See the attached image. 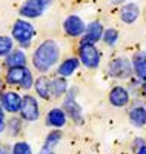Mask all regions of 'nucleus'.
<instances>
[{
  "mask_svg": "<svg viewBox=\"0 0 146 154\" xmlns=\"http://www.w3.org/2000/svg\"><path fill=\"white\" fill-rule=\"evenodd\" d=\"M138 16H140V8H138V5H135V3H126L123 8H122V11H120V17H122V20L125 22V23H134L137 19H138Z\"/></svg>",
  "mask_w": 146,
  "mask_h": 154,
  "instance_id": "nucleus-14",
  "label": "nucleus"
},
{
  "mask_svg": "<svg viewBox=\"0 0 146 154\" xmlns=\"http://www.w3.org/2000/svg\"><path fill=\"white\" fill-rule=\"evenodd\" d=\"M3 128H5V123H3V120H0V133L3 131Z\"/></svg>",
  "mask_w": 146,
  "mask_h": 154,
  "instance_id": "nucleus-29",
  "label": "nucleus"
},
{
  "mask_svg": "<svg viewBox=\"0 0 146 154\" xmlns=\"http://www.w3.org/2000/svg\"><path fill=\"white\" fill-rule=\"evenodd\" d=\"M5 119V111H3V106H0V120Z\"/></svg>",
  "mask_w": 146,
  "mask_h": 154,
  "instance_id": "nucleus-26",
  "label": "nucleus"
},
{
  "mask_svg": "<svg viewBox=\"0 0 146 154\" xmlns=\"http://www.w3.org/2000/svg\"><path fill=\"white\" fill-rule=\"evenodd\" d=\"M0 154H5V152H3V149H2V148H0Z\"/></svg>",
  "mask_w": 146,
  "mask_h": 154,
  "instance_id": "nucleus-31",
  "label": "nucleus"
},
{
  "mask_svg": "<svg viewBox=\"0 0 146 154\" xmlns=\"http://www.w3.org/2000/svg\"><path fill=\"white\" fill-rule=\"evenodd\" d=\"M34 35H35L34 26L26 20H17L14 23V26H12V37H14L16 42H19L20 46H25V48L29 46Z\"/></svg>",
  "mask_w": 146,
  "mask_h": 154,
  "instance_id": "nucleus-2",
  "label": "nucleus"
},
{
  "mask_svg": "<svg viewBox=\"0 0 146 154\" xmlns=\"http://www.w3.org/2000/svg\"><path fill=\"white\" fill-rule=\"evenodd\" d=\"M137 154H146V146H141V148L137 151Z\"/></svg>",
  "mask_w": 146,
  "mask_h": 154,
  "instance_id": "nucleus-28",
  "label": "nucleus"
},
{
  "mask_svg": "<svg viewBox=\"0 0 146 154\" xmlns=\"http://www.w3.org/2000/svg\"><path fill=\"white\" fill-rule=\"evenodd\" d=\"M32 85H34V79H32L31 71L28 69V71H26V74H25V77H23L22 83H20V88H23V89H29Z\"/></svg>",
  "mask_w": 146,
  "mask_h": 154,
  "instance_id": "nucleus-25",
  "label": "nucleus"
},
{
  "mask_svg": "<svg viewBox=\"0 0 146 154\" xmlns=\"http://www.w3.org/2000/svg\"><path fill=\"white\" fill-rule=\"evenodd\" d=\"M80 62L89 69H94L100 65V53L92 43H82L78 49Z\"/></svg>",
  "mask_w": 146,
  "mask_h": 154,
  "instance_id": "nucleus-3",
  "label": "nucleus"
},
{
  "mask_svg": "<svg viewBox=\"0 0 146 154\" xmlns=\"http://www.w3.org/2000/svg\"><path fill=\"white\" fill-rule=\"evenodd\" d=\"M60 139H62V133H60V131H52V133H49L48 137H46V140H45L43 149L52 151V148H54V146L60 142Z\"/></svg>",
  "mask_w": 146,
  "mask_h": 154,
  "instance_id": "nucleus-22",
  "label": "nucleus"
},
{
  "mask_svg": "<svg viewBox=\"0 0 146 154\" xmlns=\"http://www.w3.org/2000/svg\"><path fill=\"white\" fill-rule=\"evenodd\" d=\"M59 57H60L59 45L54 40H45L35 49L32 56V65L37 71L46 72L59 62Z\"/></svg>",
  "mask_w": 146,
  "mask_h": 154,
  "instance_id": "nucleus-1",
  "label": "nucleus"
},
{
  "mask_svg": "<svg viewBox=\"0 0 146 154\" xmlns=\"http://www.w3.org/2000/svg\"><path fill=\"white\" fill-rule=\"evenodd\" d=\"M103 25L100 22H91L86 29H85V37L82 38V43H92V45H96L102 35H103Z\"/></svg>",
  "mask_w": 146,
  "mask_h": 154,
  "instance_id": "nucleus-9",
  "label": "nucleus"
},
{
  "mask_svg": "<svg viewBox=\"0 0 146 154\" xmlns=\"http://www.w3.org/2000/svg\"><path fill=\"white\" fill-rule=\"evenodd\" d=\"M48 2L46 0H26V2L20 6V16L26 19H35L40 17L43 14V11L46 9Z\"/></svg>",
  "mask_w": 146,
  "mask_h": 154,
  "instance_id": "nucleus-4",
  "label": "nucleus"
},
{
  "mask_svg": "<svg viewBox=\"0 0 146 154\" xmlns=\"http://www.w3.org/2000/svg\"><path fill=\"white\" fill-rule=\"evenodd\" d=\"M66 91H68V83H66L65 77H57L51 82V94L54 97H62Z\"/></svg>",
  "mask_w": 146,
  "mask_h": 154,
  "instance_id": "nucleus-20",
  "label": "nucleus"
},
{
  "mask_svg": "<svg viewBox=\"0 0 146 154\" xmlns=\"http://www.w3.org/2000/svg\"><path fill=\"white\" fill-rule=\"evenodd\" d=\"M3 89H5V86H3V82L0 80V97L3 96Z\"/></svg>",
  "mask_w": 146,
  "mask_h": 154,
  "instance_id": "nucleus-27",
  "label": "nucleus"
},
{
  "mask_svg": "<svg viewBox=\"0 0 146 154\" xmlns=\"http://www.w3.org/2000/svg\"><path fill=\"white\" fill-rule=\"evenodd\" d=\"M12 38L8 35H0V57H6L12 51Z\"/></svg>",
  "mask_w": 146,
  "mask_h": 154,
  "instance_id": "nucleus-21",
  "label": "nucleus"
},
{
  "mask_svg": "<svg viewBox=\"0 0 146 154\" xmlns=\"http://www.w3.org/2000/svg\"><path fill=\"white\" fill-rule=\"evenodd\" d=\"M28 71V68L25 66H14V68H9L8 72H6V82L9 85H20L23 77Z\"/></svg>",
  "mask_w": 146,
  "mask_h": 154,
  "instance_id": "nucleus-16",
  "label": "nucleus"
},
{
  "mask_svg": "<svg viewBox=\"0 0 146 154\" xmlns=\"http://www.w3.org/2000/svg\"><path fill=\"white\" fill-rule=\"evenodd\" d=\"M129 120L132 122L134 126H144L146 125V108L141 105L132 106L129 111Z\"/></svg>",
  "mask_w": 146,
  "mask_h": 154,
  "instance_id": "nucleus-15",
  "label": "nucleus"
},
{
  "mask_svg": "<svg viewBox=\"0 0 146 154\" xmlns=\"http://www.w3.org/2000/svg\"><path fill=\"white\" fill-rule=\"evenodd\" d=\"M12 154H32V149H31L29 143L17 142L14 146H12Z\"/></svg>",
  "mask_w": 146,
  "mask_h": 154,
  "instance_id": "nucleus-24",
  "label": "nucleus"
},
{
  "mask_svg": "<svg viewBox=\"0 0 146 154\" xmlns=\"http://www.w3.org/2000/svg\"><path fill=\"white\" fill-rule=\"evenodd\" d=\"M109 102H111V105L117 108L126 106L129 103V93L123 86H114L109 93Z\"/></svg>",
  "mask_w": 146,
  "mask_h": 154,
  "instance_id": "nucleus-11",
  "label": "nucleus"
},
{
  "mask_svg": "<svg viewBox=\"0 0 146 154\" xmlns=\"http://www.w3.org/2000/svg\"><path fill=\"white\" fill-rule=\"evenodd\" d=\"M66 123V112L65 109L60 108H52L48 116H46V125L54 126V128H62Z\"/></svg>",
  "mask_w": 146,
  "mask_h": 154,
  "instance_id": "nucleus-12",
  "label": "nucleus"
},
{
  "mask_svg": "<svg viewBox=\"0 0 146 154\" xmlns=\"http://www.w3.org/2000/svg\"><path fill=\"white\" fill-rule=\"evenodd\" d=\"M78 65H80V60L75 57H69L65 62H62V65L59 66V74L62 77H69L74 74V71L78 68Z\"/></svg>",
  "mask_w": 146,
  "mask_h": 154,
  "instance_id": "nucleus-18",
  "label": "nucleus"
},
{
  "mask_svg": "<svg viewBox=\"0 0 146 154\" xmlns=\"http://www.w3.org/2000/svg\"><path fill=\"white\" fill-rule=\"evenodd\" d=\"M20 116L28 120V122H34L38 119V116H40V112H38V103L37 100L32 97V96H25L22 97V105H20Z\"/></svg>",
  "mask_w": 146,
  "mask_h": 154,
  "instance_id": "nucleus-5",
  "label": "nucleus"
},
{
  "mask_svg": "<svg viewBox=\"0 0 146 154\" xmlns=\"http://www.w3.org/2000/svg\"><path fill=\"white\" fill-rule=\"evenodd\" d=\"M63 29H65L66 34L71 35V37H78V35L85 34L86 25L78 16H69V17H66V20L63 22Z\"/></svg>",
  "mask_w": 146,
  "mask_h": 154,
  "instance_id": "nucleus-7",
  "label": "nucleus"
},
{
  "mask_svg": "<svg viewBox=\"0 0 146 154\" xmlns=\"http://www.w3.org/2000/svg\"><path fill=\"white\" fill-rule=\"evenodd\" d=\"M132 68L138 79L146 80V51H138L132 59Z\"/></svg>",
  "mask_w": 146,
  "mask_h": 154,
  "instance_id": "nucleus-13",
  "label": "nucleus"
},
{
  "mask_svg": "<svg viewBox=\"0 0 146 154\" xmlns=\"http://www.w3.org/2000/svg\"><path fill=\"white\" fill-rule=\"evenodd\" d=\"M63 109L68 112V116L75 122V123H78L80 125L82 122H83V117H82V108H80V105L75 102V99L72 97V96H68L65 99V103H63Z\"/></svg>",
  "mask_w": 146,
  "mask_h": 154,
  "instance_id": "nucleus-10",
  "label": "nucleus"
},
{
  "mask_svg": "<svg viewBox=\"0 0 146 154\" xmlns=\"http://www.w3.org/2000/svg\"><path fill=\"white\" fill-rule=\"evenodd\" d=\"M6 65L9 68L14 66H25L26 65V56L23 51L17 49V51H11V53L6 56Z\"/></svg>",
  "mask_w": 146,
  "mask_h": 154,
  "instance_id": "nucleus-19",
  "label": "nucleus"
},
{
  "mask_svg": "<svg viewBox=\"0 0 146 154\" xmlns=\"http://www.w3.org/2000/svg\"><path fill=\"white\" fill-rule=\"evenodd\" d=\"M131 71H132V65L125 57L114 59L109 63V74L112 77H117V79H128L131 75Z\"/></svg>",
  "mask_w": 146,
  "mask_h": 154,
  "instance_id": "nucleus-6",
  "label": "nucleus"
},
{
  "mask_svg": "<svg viewBox=\"0 0 146 154\" xmlns=\"http://www.w3.org/2000/svg\"><path fill=\"white\" fill-rule=\"evenodd\" d=\"M102 38L105 40V43L106 45H109V46H114L115 43H117V40H118V32L115 31V29H105L103 31V35H102Z\"/></svg>",
  "mask_w": 146,
  "mask_h": 154,
  "instance_id": "nucleus-23",
  "label": "nucleus"
},
{
  "mask_svg": "<svg viewBox=\"0 0 146 154\" xmlns=\"http://www.w3.org/2000/svg\"><path fill=\"white\" fill-rule=\"evenodd\" d=\"M0 100H2V106L6 112H19L20 109V105H22V97L14 93V91H8V93H3V96L0 97Z\"/></svg>",
  "mask_w": 146,
  "mask_h": 154,
  "instance_id": "nucleus-8",
  "label": "nucleus"
},
{
  "mask_svg": "<svg viewBox=\"0 0 146 154\" xmlns=\"http://www.w3.org/2000/svg\"><path fill=\"white\" fill-rule=\"evenodd\" d=\"M146 82V80H144ZM143 93H144V96H146V83H144V86H143Z\"/></svg>",
  "mask_w": 146,
  "mask_h": 154,
  "instance_id": "nucleus-30",
  "label": "nucleus"
},
{
  "mask_svg": "<svg viewBox=\"0 0 146 154\" xmlns=\"http://www.w3.org/2000/svg\"><path fill=\"white\" fill-rule=\"evenodd\" d=\"M34 88H35V93L42 99H49V96H51V82H49V79L46 75L38 77V79L35 80V83H34Z\"/></svg>",
  "mask_w": 146,
  "mask_h": 154,
  "instance_id": "nucleus-17",
  "label": "nucleus"
}]
</instances>
